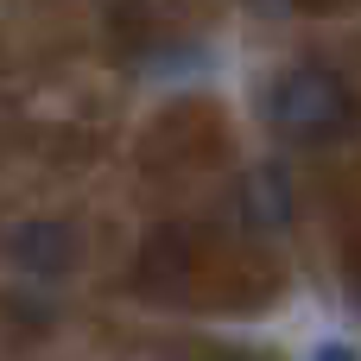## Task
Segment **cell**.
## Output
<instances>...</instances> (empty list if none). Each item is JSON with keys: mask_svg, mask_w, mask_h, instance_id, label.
<instances>
[{"mask_svg": "<svg viewBox=\"0 0 361 361\" xmlns=\"http://www.w3.org/2000/svg\"><path fill=\"white\" fill-rule=\"evenodd\" d=\"M267 121L298 146H324V140L355 127V95H349V82L336 70L305 63V70H286L267 89Z\"/></svg>", "mask_w": 361, "mask_h": 361, "instance_id": "1", "label": "cell"}, {"mask_svg": "<svg viewBox=\"0 0 361 361\" xmlns=\"http://www.w3.org/2000/svg\"><path fill=\"white\" fill-rule=\"evenodd\" d=\"M317 361H355V355H349V349H324Z\"/></svg>", "mask_w": 361, "mask_h": 361, "instance_id": "2", "label": "cell"}]
</instances>
